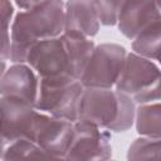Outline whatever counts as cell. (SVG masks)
<instances>
[{
  "instance_id": "obj_1",
  "label": "cell",
  "mask_w": 161,
  "mask_h": 161,
  "mask_svg": "<svg viewBox=\"0 0 161 161\" xmlns=\"http://www.w3.org/2000/svg\"><path fill=\"white\" fill-rule=\"evenodd\" d=\"M94 48L92 38L64 31L59 36L35 43L26 63L40 78L69 75L80 79Z\"/></svg>"
},
{
  "instance_id": "obj_2",
  "label": "cell",
  "mask_w": 161,
  "mask_h": 161,
  "mask_svg": "<svg viewBox=\"0 0 161 161\" xmlns=\"http://www.w3.org/2000/svg\"><path fill=\"white\" fill-rule=\"evenodd\" d=\"M65 3L48 0L30 10L19 11L11 24V63H26L30 48L42 40L59 36L64 33Z\"/></svg>"
},
{
  "instance_id": "obj_3",
  "label": "cell",
  "mask_w": 161,
  "mask_h": 161,
  "mask_svg": "<svg viewBox=\"0 0 161 161\" xmlns=\"http://www.w3.org/2000/svg\"><path fill=\"white\" fill-rule=\"evenodd\" d=\"M137 103L116 88H84L78 119L111 132H126L135 126Z\"/></svg>"
},
{
  "instance_id": "obj_4",
  "label": "cell",
  "mask_w": 161,
  "mask_h": 161,
  "mask_svg": "<svg viewBox=\"0 0 161 161\" xmlns=\"http://www.w3.org/2000/svg\"><path fill=\"white\" fill-rule=\"evenodd\" d=\"M84 88L80 79L69 75L40 78L35 108L53 117L75 122Z\"/></svg>"
},
{
  "instance_id": "obj_5",
  "label": "cell",
  "mask_w": 161,
  "mask_h": 161,
  "mask_svg": "<svg viewBox=\"0 0 161 161\" xmlns=\"http://www.w3.org/2000/svg\"><path fill=\"white\" fill-rule=\"evenodd\" d=\"M114 88L137 104L161 101V69L152 59L131 52Z\"/></svg>"
},
{
  "instance_id": "obj_6",
  "label": "cell",
  "mask_w": 161,
  "mask_h": 161,
  "mask_svg": "<svg viewBox=\"0 0 161 161\" xmlns=\"http://www.w3.org/2000/svg\"><path fill=\"white\" fill-rule=\"evenodd\" d=\"M127 50L116 43L96 45L80 78L86 88H114L123 70Z\"/></svg>"
},
{
  "instance_id": "obj_7",
  "label": "cell",
  "mask_w": 161,
  "mask_h": 161,
  "mask_svg": "<svg viewBox=\"0 0 161 161\" xmlns=\"http://www.w3.org/2000/svg\"><path fill=\"white\" fill-rule=\"evenodd\" d=\"M111 157V131L88 121H75L65 160L96 161L108 160Z\"/></svg>"
},
{
  "instance_id": "obj_8",
  "label": "cell",
  "mask_w": 161,
  "mask_h": 161,
  "mask_svg": "<svg viewBox=\"0 0 161 161\" xmlns=\"http://www.w3.org/2000/svg\"><path fill=\"white\" fill-rule=\"evenodd\" d=\"M1 106V145L3 147L19 140L34 141L39 112L34 106L13 97H0Z\"/></svg>"
},
{
  "instance_id": "obj_9",
  "label": "cell",
  "mask_w": 161,
  "mask_h": 161,
  "mask_svg": "<svg viewBox=\"0 0 161 161\" xmlns=\"http://www.w3.org/2000/svg\"><path fill=\"white\" fill-rule=\"evenodd\" d=\"M74 122L53 117L45 112H39L35 126L34 142H36L49 156V158L65 160L73 136Z\"/></svg>"
},
{
  "instance_id": "obj_10",
  "label": "cell",
  "mask_w": 161,
  "mask_h": 161,
  "mask_svg": "<svg viewBox=\"0 0 161 161\" xmlns=\"http://www.w3.org/2000/svg\"><path fill=\"white\" fill-rule=\"evenodd\" d=\"M40 77L28 63H13L0 75V97L21 99L35 107Z\"/></svg>"
},
{
  "instance_id": "obj_11",
  "label": "cell",
  "mask_w": 161,
  "mask_h": 161,
  "mask_svg": "<svg viewBox=\"0 0 161 161\" xmlns=\"http://www.w3.org/2000/svg\"><path fill=\"white\" fill-rule=\"evenodd\" d=\"M161 20V14L155 0H126L121 8L117 28L119 33L133 40L142 30Z\"/></svg>"
},
{
  "instance_id": "obj_12",
  "label": "cell",
  "mask_w": 161,
  "mask_h": 161,
  "mask_svg": "<svg viewBox=\"0 0 161 161\" xmlns=\"http://www.w3.org/2000/svg\"><path fill=\"white\" fill-rule=\"evenodd\" d=\"M99 26L101 21L93 0H68L65 3L64 31L93 38L98 34Z\"/></svg>"
},
{
  "instance_id": "obj_13",
  "label": "cell",
  "mask_w": 161,
  "mask_h": 161,
  "mask_svg": "<svg viewBox=\"0 0 161 161\" xmlns=\"http://www.w3.org/2000/svg\"><path fill=\"white\" fill-rule=\"evenodd\" d=\"M136 132L145 137H161V102L137 104Z\"/></svg>"
},
{
  "instance_id": "obj_14",
  "label": "cell",
  "mask_w": 161,
  "mask_h": 161,
  "mask_svg": "<svg viewBox=\"0 0 161 161\" xmlns=\"http://www.w3.org/2000/svg\"><path fill=\"white\" fill-rule=\"evenodd\" d=\"M132 52L152 60L158 59L161 55V20L147 26L132 40Z\"/></svg>"
},
{
  "instance_id": "obj_15",
  "label": "cell",
  "mask_w": 161,
  "mask_h": 161,
  "mask_svg": "<svg viewBox=\"0 0 161 161\" xmlns=\"http://www.w3.org/2000/svg\"><path fill=\"white\" fill-rule=\"evenodd\" d=\"M28 160V158H49L48 153L34 141L29 138H19L3 147L1 160Z\"/></svg>"
},
{
  "instance_id": "obj_16",
  "label": "cell",
  "mask_w": 161,
  "mask_h": 161,
  "mask_svg": "<svg viewBox=\"0 0 161 161\" xmlns=\"http://www.w3.org/2000/svg\"><path fill=\"white\" fill-rule=\"evenodd\" d=\"M128 160H161V137L140 136L133 140L127 150Z\"/></svg>"
},
{
  "instance_id": "obj_17",
  "label": "cell",
  "mask_w": 161,
  "mask_h": 161,
  "mask_svg": "<svg viewBox=\"0 0 161 161\" xmlns=\"http://www.w3.org/2000/svg\"><path fill=\"white\" fill-rule=\"evenodd\" d=\"M0 11H1V28H3V35H1V50L0 55L1 59H9L10 58V45H11V24H13V16H14V6L10 0H0Z\"/></svg>"
},
{
  "instance_id": "obj_18",
  "label": "cell",
  "mask_w": 161,
  "mask_h": 161,
  "mask_svg": "<svg viewBox=\"0 0 161 161\" xmlns=\"http://www.w3.org/2000/svg\"><path fill=\"white\" fill-rule=\"evenodd\" d=\"M99 21L104 26L117 25L121 8L126 0H93Z\"/></svg>"
},
{
  "instance_id": "obj_19",
  "label": "cell",
  "mask_w": 161,
  "mask_h": 161,
  "mask_svg": "<svg viewBox=\"0 0 161 161\" xmlns=\"http://www.w3.org/2000/svg\"><path fill=\"white\" fill-rule=\"evenodd\" d=\"M13 1L20 10H30L33 8L42 5L43 3H45L48 0H13Z\"/></svg>"
},
{
  "instance_id": "obj_20",
  "label": "cell",
  "mask_w": 161,
  "mask_h": 161,
  "mask_svg": "<svg viewBox=\"0 0 161 161\" xmlns=\"http://www.w3.org/2000/svg\"><path fill=\"white\" fill-rule=\"evenodd\" d=\"M155 1H156L157 8H158V11H160V14H161V0H155Z\"/></svg>"
},
{
  "instance_id": "obj_21",
  "label": "cell",
  "mask_w": 161,
  "mask_h": 161,
  "mask_svg": "<svg viewBox=\"0 0 161 161\" xmlns=\"http://www.w3.org/2000/svg\"><path fill=\"white\" fill-rule=\"evenodd\" d=\"M157 62H158V63H160V65H161V55L158 57V59H157Z\"/></svg>"
}]
</instances>
